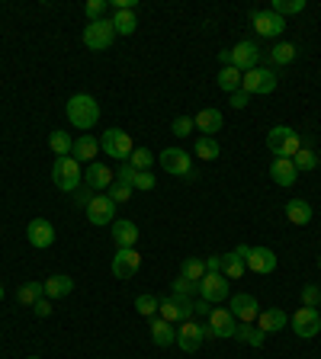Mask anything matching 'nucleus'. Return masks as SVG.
Wrapping results in <instances>:
<instances>
[{
    "label": "nucleus",
    "mask_w": 321,
    "mask_h": 359,
    "mask_svg": "<svg viewBox=\"0 0 321 359\" xmlns=\"http://www.w3.org/2000/svg\"><path fill=\"white\" fill-rule=\"evenodd\" d=\"M64 113H68V122L74 125V129H81L84 135H87V129H93V125L100 122V103L90 93H74V97L68 99Z\"/></svg>",
    "instance_id": "1"
},
{
    "label": "nucleus",
    "mask_w": 321,
    "mask_h": 359,
    "mask_svg": "<svg viewBox=\"0 0 321 359\" xmlns=\"http://www.w3.org/2000/svg\"><path fill=\"white\" fill-rule=\"evenodd\" d=\"M52 180L55 186L62 192H77L81 186H84V170H81V164L74 161V157H55L52 164Z\"/></svg>",
    "instance_id": "2"
},
{
    "label": "nucleus",
    "mask_w": 321,
    "mask_h": 359,
    "mask_svg": "<svg viewBox=\"0 0 321 359\" xmlns=\"http://www.w3.org/2000/svg\"><path fill=\"white\" fill-rule=\"evenodd\" d=\"M299 148H302V138L289 125H273L267 132V151L276 154V157H296Z\"/></svg>",
    "instance_id": "3"
},
{
    "label": "nucleus",
    "mask_w": 321,
    "mask_h": 359,
    "mask_svg": "<svg viewBox=\"0 0 321 359\" xmlns=\"http://www.w3.org/2000/svg\"><path fill=\"white\" fill-rule=\"evenodd\" d=\"M100 151H107L113 161H129L132 151H135V141L129 138V132L125 129H107L103 132V138H100Z\"/></svg>",
    "instance_id": "4"
},
{
    "label": "nucleus",
    "mask_w": 321,
    "mask_h": 359,
    "mask_svg": "<svg viewBox=\"0 0 321 359\" xmlns=\"http://www.w3.org/2000/svg\"><path fill=\"white\" fill-rule=\"evenodd\" d=\"M113 42H116L113 20H93V23L84 26V45L90 52H107Z\"/></svg>",
    "instance_id": "5"
},
{
    "label": "nucleus",
    "mask_w": 321,
    "mask_h": 359,
    "mask_svg": "<svg viewBox=\"0 0 321 359\" xmlns=\"http://www.w3.org/2000/svg\"><path fill=\"white\" fill-rule=\"evenodd\" d=\"M260 62H264V48H260L254 38H245V42H238V45L231 48V68H238L241 74L260 68Z\"/></svg>",
    "instance_id": "6"
},
{
    "label": "nucleus",
    "mask_w": 321,
    "mask_h": 359,
    "mask_svg": "<svg viewBox=\"0 0 321 359\" xmlns=\"http://www.w3.org/2000/svg\"><path fill=\"white\" fill-rule=\"evenodd\" d=\"M160 318L170 324H184V321H193V298H184V295H174L170 292L168 298H160Z\"/></svg>",
    "instance_id": "7"
},
{
    "label": "nucleus",
    "mask_w": 321,
    "mask_h": 359,
    "mask_svg": "<svg viewBox=\"0 0 321 359\" xmlns=\"http://www.w3.org/2000/svg\"><path fill=\"white\" fill-rule=\"evenodd\" d=\"M160 170H168L170 176H186L193 180V157L184 151V148H164L160 151Z\"/></svg>",
    "instance_id": "8"
},
{
    "label": "nucleus",
    "mask_w": 321,
    "mask_h": 359,
    "mask_svg": "<svg viewBox=\"0 0 321 359\" xmlns=\"http://www.w3.org/2000/svg\"><path fill=\"white\" fill-rule=\"evenodd\" d=\"M251 26L260 38H276L283 36L286 20L280 13H273V10H251Z\"/></svg>",
    "instance_id": "9"
},
{
    "label": "nucleus",
    "mask_w": 321,
    "mask_h": 359,
    "mask_svg": "<svg viewBox=\"0 0 321 359\" xmlns=\"http://www.w3.org/2000/svg\"><path fill=\"white\" fill-rule=\"evenodd\" d=\"M241 90H245L247 97H254V93H273L276 90V71H270V68L245 71V77H241Z\"/></svg>",
    "instance_id": "10"
},
{
    "label": "nucleus",
    "mask_w": 321,
    "mask_h": 359,
    "mask_svg": "<svg viewBox=\"0 0 321 359\" xmlns=\"http://www.w3.org/2000/svg\"><path fill=\"white\" fill-rule=\"evenodd\" d=\"M84 212H87V222L97 225V228L116 222V202L107 196V192H97V196H93V202L84 209Z\"/></svg>",
    "instance_id": "11"
},
{
    "label": "nucleus",
    "mask_w": 321,
    "mask_h": 359,
    "mask_svg": "<svg viewBox=\"0 0 321 359\" xmlns=\"http://www.w3.org/2000/svg\"><path fill=\"white\" fill-rule=\"evenodd\" d=\"M199 298H206L209 305H219L228 298V279L222 273H206L199 279Z\"/></svg>",
    "instance_id": "12"
},
{
    "label": "nucleus",
    "mask_w": 321,
    "mask_h": 359,
    "mask_svg": "<svg viewBox=\"0 0 321 359\" xmlns=\"http://www.w3.org/2000/svg\"><path fill=\"white\" fill-rule=\"evenodd\" d=\"M292 330H296V337H302V340H312L315 334H321L318 308H299V311L292 314Z\"/></svg>",
    "instance_id": "13"
},
{
    "label": "nucleus",
    "mask_w": 321,
    "mask_h": 359,
    "mask_svg": "<svg viewBox=\"0 0 321 359\" xmlns=\"http://www.w3.org/2000/svg\"><path fill=\"white\" fill-rule=\"evenodd\" d=\"M203 340H206V324L184 321L180 328H177V346H180L184 353H196L199 346H203Z\"/></svg>",
    "instance_id": "14"
},
{
    "label": "nucleus",
    "mask_w": 321,
    "mask_h": 359,
    "mask_svg": "<svg viewBox=\"0 0 321 359\" xmlns=\"http://www.w3.org/2000/svg\"><path fill=\"white\" fill-rule=\"evenodd\" d=\"M238 334V321L228 308H212L206 321V337H235Z\"/></svg>",
    "instance_id": "15"
},
{
    "label": "nucleus",
    "mask_w": 321,
    "mask_h": 359,
    "mask_svg": "<svg viewBox=\"0 0 321 359\" xmlns=\"http://www.w3.org/2000/svg\"><path fill=\"white\" fill-rule=\"evenodd\" d=\"M142 269V257H138L135 247H119L113 257V276L116 279H132V276Z\"/></svg>",
    "instance_id": "16"
},
{
    "label": "nucleus",
    "mask_w": 321,
    "mask_h": 359,
    "mask_svg": "<svg viewBox=\"0 0 321 359\" xmlns=\"http://www.w3.org/2000/svg\"><path fill=\"white\" fill-rule=\"evenodd\" d=\"M113 183H116V174L109 170V164H100V161L87 164V170H84V186H90L93 192H107Z\"/></svg>",
    "instance_id": "17"
},
{
    "label": "nucleus",
    "mask_w": 321,
    "mask_h": 359,
    "mask_svg": "<svg viewBox=\"0 0 321 359\" xmlns=\"http://www.w3.org/2000/svg\"><path fill=\"white\" fill-rule=\"evenodd\" d=\"M231 314H235V321L238 324H254L257 321V314H260V305H257V298L247 295V292H238L235 298H231Z\"/></svg>",
    "instance_id": "18"
},
{
    "label": "nucleus",
    "mask_w": 321,
    "mask_h": 359,
    "mask_svg": "<svg viewBox=\"0 0 321 359\" xmlns=\"http://www.w3.org/2000/svg\"><path fill=\"white\" fill-rule=\"evenodd\" d=\"M26 237L36 251H46V247L55 244V225L48 218H32L29 228H26Z\"/></svg>",
    "instance_id": "19"
},
{
    "label": "nucleus",
    "mask_w": 321,
    "mask_h": 359,
    "mask_svg": "<svg viewBox=\"0 0 321 359\" xmlns=\"http://www.w3.org/2000/svg\"><path fill=\"white\" fill-rule=\"evenodd\" d=\"M247 269H254V273H273L276 269V253L270 251V247H251V253H247V260H245Z\"/></svg>",
    "instance_id": "20"
},
{
    "label": "nucleus",
    "mask_w": 321,
    "mask_h": 359,
    "mask_svg": "<svg viewBox=\"0 0 321 359\" xmlns=\"http://www.w3.org/2000/svg\"><path fill=\"white\" fill-rule=\"evenodd\" d=\"M257 324L264 334H276V330H283L286 324H289V318H286V311L283 308H260V314H257Z\"/></svg>",
    "instance_id": "21"
},
{
    "label": "nucleus",
    "mask_w": 321,
    "mask_h": 359,
    "mask_svg": "<svg viewBox=\"0 0 321 359\" xmlns=\"http://www.w3.org/2000/svg\"><path fill=\"white\" fill-rule=\"evenodd\" d=\"M270 176H273L276 186H292L299 180V170H296V164H292V157H273Z\"/></svg>",
    "instance_id": "22"
},
{
    "label": "nucleus",
    "mask_w": 321,
    "mask_h": 359,
    "mask_svg": "<svg viewBox=\"0 0 321 359\" xmlns=\"http://www.w3.org/2000/svg\"><path fill=\"white\" fill-rule=\"evenodd\" d=\"M97 154H100V141L93 135H81V138H74V148H71V157H74L77 164L81 161H87V164H93L97 161Z\"/></svg>",
    "instance_id": "23"
},
{
    "label": "nucleus",
    "mask_w": 321,
    "mask_h": 359,
    "mask_svg": "<svg viewBox=\"0 0 321 359\" xmlns=\"http://www.w3.org/2000/svg\"><path fill=\"white\" fill-rule=\"evenodd\" d=\"M193 125L206 138H215V132L222 129V113H219V109H199V113L193 115Z\"/></svg>",
    "instance_id": "24"
},
{
    "label": "nucleus",
    "mask_w": 321,
    "mask_h": 359,
    "mask_svg": "<svg viewBox=\"0 0 321 359\" xmlns=\"http://www.w3.org/2000/svg\"><path fill=\"white\" fill-rule=\"evenodd\" d=\"M151 340H154V346L177 344V328L170 321H164V318H151Z\"/></svg>",
    "instance_id": "25"
},
{
    "label": "nucleus",
    "mask_w": 321,
    "mask_h": 359,
    "mask_svg": "<svg viewBox=\"0 0 321 359\" xmlns=\"http://www.w3.org/2000/svg\"><path fill=\"white\" fill-rule=\"evenodd\" d=\"M109 231H113L116 247H135V241H138L135 222H113L109 225Z\"/></svg>",
    "instance_id": "26"
},
{
    "label": "nucleus",
    "mask_w": 321,
    "mask_h": 359,
    "mask_svg": "<svg viewBox=\"0 0 321 359\" xmlns=\"http://www.w3.org/2000/svg\"><path fill=\"white\" fill-rule=\"evenodd\" d=\"M42 286H46V298H64V295H71V289H74V279L58 273V276H48Z\"/></svg>",
    "instance_id": "27"
},
{
    "label": "nucleus",
    "mask_w": 321,
    "mask_h": 359,
    "mask_svg": "<svg viewBox=\"0 0 321 359\" xmlns=\"http://www.w3.org/2000/svg\"><path fill=\"white\" fill-rule=\"evenodd\" d=\"M286 218L292 225H308L312 222V206H308L306 199H289L286 202Z\"/></svg>",
    "instance_id": "28"
},
{
    "label": "nucleus",
    "mask_w": 321,
    "mask_h": 359,
    "mask_svg": "<svg viewBox=\"0 0 321 359\" xmlns=\"http://www.w3.org/2000/svg\"><path fill=\"white\" fill-rule=\"evenodd\" d=\"M135 26H138L135 10H116V13H113V29H116V36H132V32H135Z\"/></svg>",
    "instance_id": "29"
},
{
    "label": "nucleus",
    "mask_w": 321,
    "mask_h": 359,
    "mask_svg": "<svg viewBox=\"0 0 321 359\" xmlns=\"http://www.w3.org/2000/svg\"><path fill=\"white\" fill-rule=\"evenodd\" d=\"M241 77H245V74H241L238 68H231V64H228V68L219 71V77H215V80H219V87H222V90L231 97V93L241 90Z\"/></svg>",
    "instance_id": "30"
},
{
    "label": "nucleus",
    "mask_w": 321,
    "mask_h": 359,
    "mask_svg": "<svg viewBox=\"0 0 321 359\" xmlns=\"http://www.w3.org/2000/svg\"><path fill=\"white\" fill-rule=\"evenodd\" d=\"M245 269H247L245 260H241L235 251H231V253H222V276L228 279V283H231V279H241V273H245Z\"/></svg>",
    "instance_id": "31"
},
{
    "label": "nucleus",
    "mask_w": 321,
    "mask_h": 359,
    "mask_svg": "<svg viewBox=\"0 0 321 359\" xmlns=\"http://www.w3.org/2000/svg\"><path fill=\"white\" fill-rule=\"evenodd\" d=\"M16 298H20V305H36L39 298H46V286L42 283H23L16 289Z\"/></svg>",
    "instance_id": "32"
},
{
    "label": "nucleus",
    "mask_w": 321,
    "mask_h": 359,
    "mask_svg": "<svg viewBox=\"0 0 321 359\" xmlns=\"http://www.w3.org/2000/svg\"><path fill=\"white\" fill-rule=\"evenodd\" d=\"M193 154H196V157H203V161H215V157H219V141H215V138H206V135H199L196 138V145H193Z\"/></svg>",
    "instance_id": "33"
},
{
    "label": "nucleus",
    "mask_w": 321,
    "mask_h": 359,
    "mask_svg": "<svg viewBox=\"0 0 321 359\" xmlns=\"http://www.w3.org/2000/svg\"><path fill=\"white\" fill-rule=\"evenodd\" d=\"M48 148H52L58 157H68L71 154V148H74V141H71V135L68 132H62V129H55L52 135H48Z\"/></svg>",
    "instance_id": "34"
},
{
    "label": "nucleus",
    "mask_w": 321,
    "mask_h": 359,
    "mask_svg": "<svg viewBox=\"0 0 321 359\" xmlns=\"http://www.w3.org/2000/svg\"><path fill=\"white\" fill-rule=\"evenodd\" d=\"M267 58L273 64H289L292 58H296V45H292V42H276V45L267 52Z\"/></svg>",
    "instance_id": "35"
},
{
    "label": "nucleus",
    "mask_w": 321,
    "mask_h": 359,
    "mask_svg": "<svg viewBox=\"0 0 321 359\" xmlns=\"http://www.w3.org/2000/svg\"><path fill=\"white\" fill-rule=\"evenodd\" d=\"M180 276H186V279L199 283V279L206 276V260H199V257H186V260L180 263Z\"/></svg>",
    "instance_id": "36"
},
{
    "label": "nucleus",
    "mask_w": 321,
    "mask_h": 359,
    "mask_svg": "<svg viewBox=\"0 0 321 359\" xmlns=\"http://www.w3.org/2000/svg\"><path fill=\"white\" fill-rule=\"evenodd\" d=\"M292 164H296L299 174H302V170H315V167H318V154L308 151V148H299L296 157H292Z\"/></svg>",
    "instance_id": "37"
},
{
    "label": "nucleus",
    "mask_w": 321,
    "mask_h": 359,
    "mask_svg": "<svg viewBox=\"0 0 321 359\" xmlns=\"http://www.w3.org/2000/svg\"><path fill=\"white\" fill-rule=\"evenodd\" d=\"M235 337H238V340H245V344H251V346H260L267 334H264L260 328H251V324H238V334Z\"/></svg>",
    "instance_id": "38"
},
{
    "label": "nucleus",
    "mask_w": 321,
    "mask_h": 359,
    "mask_svg": "<svg viewBox=\"0 0 321 359\" xmlns=\"http://www.w3.org/2000/svg\"><path fill=\"white\" fill-rule=\"evenodd\" d=\"M306 10V0H273V13H280L286 20V16H296Z\"/></svg>",
    "instance_id": "39"
},
{
    "label": "nucleus",
    "mask_w": 321,
    "mask_h": 359,
    "mask_svg": "<svg viewBox=\"0 0 321 359\" xmlns=\"http://www.w3.org/2000/svg\"><path fill=\"white\" fill-rule=\"evenodd\" d=\"M158 308H160V298H154V295H138L135 298V311L138 314H145V318H154V314H158Z\"/></svg>",
    "instance_id": "40"
},
{
    "label": "nucleus",
    "mask_w": 321,
    "mask_h": 359,
    "mask_svg": "<svg viewBox=\"0 0 321 359\" xmlns=\"http://www.w3.org/2000/svg\"><path fill=\"white\" fill-rule=\"evenodd\" d=\"M129 164H132L135 170H151L154 154L148 151V148H135V151H132V157H129Z\"/></svg>",
    "instance_id": "41"
},
{
    "label": "nucleus",
    "mask_w": 321,
    "mask_h": 359,
    "mask_svg": "<svg viewBox=\"0 0 321 359\" xmlns=\"http://www.w3.org/2000/svg\"><path fill=\"white\" fill-rule=\"evenodd\" d=\"M174 295H184V298L199 295V283H193V279H186V276H177L174 279Z\"/></svg>",
    "instance_id": "42"
},
{
    "label": "nucleus",
    "mask_w": 321,
    "mask_h": 359,
    "mask_svg": "<svg viewBox=\"0 0 321 359\" xmlns=\"http://www.w3.org/2000/svg\"><path fill=\"white\" fill-rule=\"evenodd\" d=\"M109 10V0H87L84 3V13H87V20H103V13Z\"/></svg>",
    "instance_id": "43"
},
{
    "label": "nucleus",
    "mask_w": 321,
    "mask_h": 359,
    "mask_svg": "<svg viewBox=\"0 0 321 359\" xmlns=\"http://www.w3.org/2000/svg\"><path fill=\"white\" fill-rule=\"evenodd\" d=\"M107 196H109V199H113L116 206H125V202H129V199H132V186H123V183H113V186H109V190H107Z\"/></svg>",
    "instance_id": "44"
},
{
    "label": "nucleus",
    "mask_w": 321,
    "mask_h": 359,
    "mask_svg": "<svg viewBox=\"0 0 321 359\" xmlns=\"http://www.w3.org/2000/svg\"><path fill=\"white\" fill-rule=\"evenodd\" d=\"M135 174H138V170L132 167L129 161L119 164V170H116V183H123V186H135Z\"/></svg>",
    "instance_id": "45"
},
{
    "label": "nucleus",
    "mask_w": 321,
    "mask_h": 359,
    "mask_svg": "<svg viewBox=\"0 0 321 359\" xmlns=\"http://www.w3.org/2000/svg\"><path fill=\"white\" fill-rule=\"evenodd\" d=\"M193 129H196V125H193V119H190V115H177V119H174V125H170V132H174L177 138H186Z\"/></svg>",
    "instance_id": "46"
},
{
    "label": "nucleus",
    "mask_w": 321,
    "mask_h": 359,
    "mask_svg": "<svg viewBox=\"0 0 321 359\" xmlns=\"http://www.w3.org/2000/svg\"><path fill=\"white\" fill-rule=\"evenodd\" d=\"M154 183H158V180H154L151 170H138V174H135V186H132V190H145V192H151V190H154Z\"/></svg>",
    "instance_id": "47"
},
{
    "label": "nucleus",
    "mask_w": 321,
    "mask_h": 359,
    "mask_svg": "<svg viewBox=\"0 0 321 359\" xmlns=\"http://www.w3.org/2000/svg\"><path fill=\"white\" fill-rule=\"evenodd\" d=\"M318 302H321V289L318 286H306L302 289V308H318Z\"/></svg>",
    "instance_id": "48"
},
{
    "label": "nucleus",
    "mask_w": 321,
    "mask_h": 359,
    "mask_svg": "<svg viewBox=\"0 0 321 359\" xmlns=\"http://www.w3.org/2000/svg\"><path fill=\"white\" fill-rule=\"evenodd\" d=\"M93 196H97V192H93L90 186H81V190L74 192V202H77V206H81V209H87V206H90V202H93Z\"/></svg>",
    "instance_id": "49"
},
{
    "label": "nucleus",
    "mask_w": 321,
    "mask_h": 359,
    "mask_svg": "<svg viewBox=\"0 0 321 359\" xmlns=\"http://www.w3.org/2000/svg\"><path fill=\"white\" fill-rule=\"evenodd\" d=\"M32 311H36V318H48L52 314V298H39L36 305H32Z\"/></svg>",
    "instance_id": "50"
},
{
    "label": "nucleus",
    "mask_w": 321,
    "mask_h": 359,
    "mask_svg": "<svg viewBox=\"0 0 321 359\" xmlns=\"http://www.w3.org/2000/svg\"><path fill=\"white\" fill-rule=\"evenodd\" d=\"M247 99H251V97H247L245 90H238V93H231V106H235V109H245Z\"/></svg>",
    "instance_id": "51"
},
{
    "label": "nucleus",
    "mask_w": 321,
    "mask_h": 359,
    "mask_svg": "<svg viewBox=\"0 0 321 359\" xmlns=\"http://www.w3.org/2000/svg\"><path fill=\"white\" fill-rule=\"evenodd\" d=\"M193 314H206L209 318V314H212V305H209L206 298H199V302H193Z\"/></svg>",
    "instance_id": "52"
},
{
    "label": "nucleus",
    "mask_w": 321,
    "mask_h": 359,
    "mask_svg": "<svg viewBox=\"0 0 321 359\" xmlns=\"http://www.w3.org/2000/svg\"><path fill=\"white\" fill-rule=\"evenodd\" d=\"M206 273H222V253H219V257H209V260H206Z\"/></svg>",
    "instance_id": "53"
},
{
    "label": "nucleus",
    "mask_w": 321,
    "mask_h": 359,
    "mask_svg": "<svg viewBox=\"0 0 321 359\" xmlns=\"http://www.w3.org/2000/svg\"><path fill=\"white\" fill-rule=\"evenodd\" d=\"M113 10H135V0H109Z\"/></svg>",
    "instance_id": "54"
},
{
    "label": "nucleus",
    "mask_w": 321,
    "mask_h": 359,
    "mask_svg": "<svg viewBox=\"0 0 321 359\" xmlns=\"http://www.w3.org/2000/svg\"><path fill=\"white\" fill-rule=\"evenodd\" d=\"M219 62H222V68H228V64H231V48H225V52H219Z\"/></svg>",
    "instance_id": "55"
},
{
    "label": "nucleus",
    "mask_w": 321,
    "mask_h": 359,
    "mask_svg": "<svg viewBox=\"0 0 321 359\" xmlns=\"http://www.w3.org/2000/svg\"><path fill=\"white\" fill-rule=\"evenodd\" d=\"M238 257H241V260H247V253H251V247H247V244H238Z\"/></svg>",
    "instance_id": "56"
},
{
    "label": "nucleus",
    "mask_w": 321,
    "mask_h": 359,
    "mask_svg": "<svg viewBox=\"0 0 321 359\" xmlns=\"http://www.w3.org/2000/svg\"><path fill=\"white\" fill-rule=\"evenodd\" d=\"M0 302H4V286H0Z\"/></svg>",
    "instance_id": "57"
},
{
    "label": "nucleus",
    "mask_w": 321,
    "mask_h": 359,
    "mask_svg": "<svg viewBox=\"0 0 321 359\" xmlns=\"http://www.w3.org/2000/svg\"><path fill=\"white\" fill-rule=\"evenodd\" d=\"M318 269H321V257H318Z\"/></svg>",
    "instance_id": "58"
},
{
    "label": "nucleus",
    "mask_w": 321,
    "mask_h": 359,
    "mask_svg": "<svg viewBox=\"0 0 321 359\" xmlns=\"http://www.w3.org/2000/svg\"><path fill=\"white\" fill-rule=\"evenodd\" d=\"M29 359H39V356H29Z\"/></svg>",
    "instance_id": "59"
}]
</instances>
